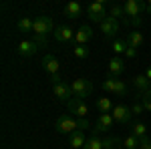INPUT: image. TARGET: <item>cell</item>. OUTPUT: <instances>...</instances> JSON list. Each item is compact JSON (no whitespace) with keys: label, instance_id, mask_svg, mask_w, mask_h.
<instances>
[{"label":"cell","instance_id":"cell-31","mask_svg":"<svg viewBox=\"0 0 151 149\" xmlns=\"http://www.w3.org/2000/svg\"><path fill=\"white\" fill-rule=\"evenodd\" d=\"M141 99H143V105H145V109H147V111H151V89L143 93V97H141Z\"/></svg>","mask_w":151,"mask_h":149},{"label":"cell","instance_id":"cell-20","mask_svg":"<svg viewBox=\"0 0 151 149\" xmlns=\"http://www.w3.org/2000/svg\"><path fill=\"white\" fill-rule=\"evenodd\" d=\"M133 85H135V89L143 95L145 91H149L151 89V83H149V79L145 77V75H137L135 79H133Z\"/></svg>","mask_w":151,"mask_h":149},{"label":"cell","instance_id":"cell-11","mask_svg":"<svg viewBox=\"0 0 151 149\" xmlns=\"http://www.w3.org/2000/svg\"><path fill=\"white\" fill-rule=\"evenodd\" d=\"M101 32L105 35V38H115L117 32H119V20H115V18H107V20H103L101 22Z\"/></svg>","mask_w":151,"mask_h":149},{"label":"cell","instance_id":"cell-28","mask_svg":"<svg viewBox=\"0 0 151 149\" xmlns=\"http://www.w3.org/2000/svg\"><path fill=\"white\" fill-rule=\"evenodd\" d=\"M139 97H141V95H139ZM139 97H137V99L133 101V105H131V113H133V115H141L143 111H145V105H143V99H139Z\"/></svg>","mask_w":151,"mask_h":149},{"label":"cell","instance_id":"cell-32","mask_svg":"<svg viewBox=\"0 0 151 149\" xmlns=\"http://www.w3.org/2000/svg\"><path fill=\"white\" fill-rule=\"evenodd\" d=\"M139 149H151V139L147 135L139 139Z\"/></svg>","mask_w":151,"mask_h":149},{"label":"cell","instance_id":"cell-19","mask_svg":"<svg viewBox=\"0 0 151 149\" xmlns=\"http://www.w3.org/2000/svg\"><path fill=\"white\" fill-rule=\"evenodd\" d=\"M85 143H87V139H85V133H83V131H77V133L69 135V145L73 149H83Z\"/></svg>","mask_w":151,"mask_h":149},{"label":"cell","instance_id":"cell-33","mask_svg":"<svg viewBox=\"0 0 151 149\" xmlns=\"http://www.w3.org/2000/svg\"><path fill=\"white\" fill-rule=\"evenodd\" d=\"M125 57H127V58H135V57H137V48H131V46H127Z\"/></svg>","mask_w":151,"mask_h":149},{"label":"cell","instance_id":"cell-12","mask_svg":"<svg viewBox=\"0 0 151 149\" xmlns=\"http://www.w3.org/2000/svg\"><path fill=\"white\" fill-rule=\"evenodd\" d=\"M115 123V119H113V115L111 113H101L99 115V119H97V125H95V133H105V131H109L111 127Z\"/></svg>","mask_w":151,"mask_h":149},{"label":"cell","instance_id":"cell-27","mask_svg":"<svg viewBox=\"0 0 151 149\" xmlns=\"http://www.w3.org/2000/svg\"><path fill=\"white\" fill-rule=\"evenodd\" d=\"M111 48L115 50L117 55H123V53L127 50V42H125L123 38H115V40H113V46H111Z\"/></svg>","mask_w":151,"mask_h":149},{"label":"cell","instance_id":"cell-24","mask_svg":"<svg viewBox=\"0 0 151 149\" xmlns=\"http://www.w3.org/2000/svg\"><path fill=\"white\" fill-rule=\"evenodd\" d=\"M16 26H18V30H20V32H32V30H35V20L26 16V18H20Z\"/></svg>","mask_w":151,"mask_h":149},{"label":"cell","instance_id":"cell-2","mask_svg":"<svg viewBox=\"0 0 151 149\" xmlns=\"http://www.w3.org/2000/svg\"><path fill=\"white\" fill-rule=\"evenodd\" d=\"M35 42L38 46H47V36L52 32V18L50 16H36L35 18Z\"/></svg>","mask_w":151,"mask_h":149},{"label":"cell","instance_id":"cell-22","mask_svg":"<svg viewBox=\"0 0 151 149\" xmlns=\"http://www.w3.org/2000/svg\"><path fill=\"white\" fill-rule=\"evenodd\" d=\"M97 109H99L101 113H113L115 105H113V101H111L109 97H101V99L97 101Z\"/></svg>","mask_w":151,"mask_h":149},{"label":"cell","instance_id":"cell-23","mask_svg":"<svg viewBox=\"0 0 151 149\" xmlns=\"http://www.w3.org/2000/svg\"><path fill=\"white\" fill-rule=\"evenodd\" d=\"M83 149H103V139L99 137V133H95L93 131V135L87 139V143H85V147Z\"/></svg>","mask_w":151,"mask_h":149},{"label":"cell","instance_id":"cell-29","mask_svg":"<svg viewBox=\"0 0 151 149\" xmlns=\"http://www.w3.org/2000/svg\"><path fill=\"white\" fill-rule=\"evenodd\" d=\"M123 147L125 149H139V139L135 137V135H129V137H125V141H123Z\"/></svg>","mask_w":151,"mask_h":149},{"label":"cell","instance_id":"cell-16","mask_svg":"<svg viewBox=\"0 0 151 149\" xmlns=\"http://www.w3.org/2000/svg\"><path fill=\"white\" fill-rule=\"evenodd\" d=\"M125 73V60L121 57H113L109 60V77H115L119 79V75Z\"/></svg>","mask_w":151,"mask_h":149},{"label":"cell","instance_id":"cell-34","mask_svg":"<svg viewBox=\"0 0 151 149\" xmlns=\"http://www.w3.org/2000/svg\"><path fill=\"white\" fill-rule=\"evenodd\" d=\"M145 77L149 79V83H151V67H147V71H145Z\"/></svg>","mask_w":151,"mask_h":149},{"label":"cell","instance_id":"cell-26","mask_svg":"<svg viewBox=\"0 0 151 149\" xmlns=\"http://www.w3.org/2000/svg\"><path fill=\"white\" fill-rule=\"evenodd\" d=\"M73 55H75L77 58H87L89 57V48H87V45H75Z\"/></svg>","mask_w":151,"mask_h":149},{"label":"cell","instance_id":"cell-15","mask_svg":"<svg viewBox=\"0 0 151 149\" xmlns=\"http://www.w3.org/2000/svg\"><path fill=\"white\" fill-rule=\"evenodd\" d=\"M36 50H38V45H36L35 40H20L18 42V48H16V53L20 57H32Z\"/></svg>","mask_w":151,"mask_h":149},{"label":"cell","instance_id":"cell-25","mask_svg":"<svg viewBox=\"0 0 151 149\" xmlns=\"http://www.w3.org/2000/svg\"><path fill=\"white\" fill-rule=\"evenodd\" d=\"M145 133H147V127L143 125V123H135V125L131 127V135H135L137 139L145 137Z\"/></svg>","mask_w":151,"mask_h":149},{"label":"cell","instance_id":"cell-8","mask_svg":"<svg viewBox=\"0 0 151 149\" xmlns=\"http://www.w3.org/2000/svg\"><path fill=\"white\" fill-rule=\"evenodd\" d=\"M67 107H69V113L73 115V117L85 119V117L89 115V107H87V103H85L83 99H77V97H73L69 103H67Z\"/></svg>","mask_w":151,"mask_h":149},{"label":"cell","instance_id":"cell-17","mask_svg":"<svg viewBox=\"0 0 151 149\" xmlns=\"http://www.w3.org/2000/svg\"><path fill=\"white\" fill-rule=\"evenodd\" d=\"M125 42H127V46H131V48H139V46L143 45V35H141L139 30L127 32V36H125Z\"/></svg>","mask_w":151,"mask_h":149},{"label":"cell","instance_id":"cell-14","mask_svg":"<svg viewBox=\"0 0 151 149\" xmlns=\"http://www.w3.org/2000/svg\"><path fill=\"white\" fill-rule=\"evenodd\" d=\"M91 36H93V28L89 26V24H83L81 28L75 32V45H87L89 40H91Z\"/></svg>","mask_w":151,"mask_h":149},{"label":"cell","instance_id":"cell-35","mask_svg":"<svg viewBox=\"0 0 151 149\" xmlns=\"http://www.w3.org/2000/svg\"><path fill=\"white\" fill-rule=\"evenodd\" d=\"M145 12H151V0L147 2V8H145Z\"/></svg>","mask_w":151,"mask_h":149},{"label":"cell","instance_id":"cell-9","mask_svg":"<svg viewBox=\"0 0 151 149\" xmlns=\"http://www.w3.org/2000/svg\"><path fill=\"white\" fill-rule=\"evenodd\" d=\"M111 115H113L115 123H121V125H127L129 121H131V117H133L131 107H127V105H115V109H113Z\"/></svg>","mask_w":151,"mask_h":149},{"label":"cell","instance_id":"cell-10","mask_svg":"<svg viewBox=\"0 0 151 149\" xmlns=\"http://www.w3.org/2000/svg\"><path fill=\"white\" fill-rule=\"evenodd\" d=\"M52 36L58 42H70V40H75V30L70 28L69 24H58L55 28V32H52Z\"/></svg>","mask_w":151,"mask_h":149},{"label":"cell","instance_id":"cell-21","mask_svg":"<svg viewBox=\"0 0 151 149\" xmlns=\"http://www.w3.org/2000/svg\"><path fill=\"white\" fill-rule=\"evenodd\" d=\"M109 16H111V18H115V20L123 18V20H125V24H129V20L125 18V10H123V4H111V6H109Z\"/></svg>","mask_w":151,"mask_h":149},{"label":"cell","instance_id":"cell-3","mask_svg":"<svg viewBox=\"0 0 151 149\" xmlns=\"http://www.w3.org/2000/svg\"><path fill=\"white\" fill-rule=\"evenodd\" d=\"M147 8L145 2H139V0H127L123 4V10H125V16H131V24L133 26H141L143 24V12Z\"/></svg>","mask_w":151,"mask_h":149},{"label":"cell","instance_id":"cell-7","mask_svg":"<svg viewBox=\"0 0 151 149\" xmlns=\"http://www.w3.org/2000/svg\"><path fill=\"white\" fill-rule=\"evenodd\" d=\"M87 16L93 20V22H103L109 18V10H107V6H105V2H93L89 8H87Z\"/></svg>","mask_w":151,"mask_h":149},{"label":"cell","instance_id":"cell-4","mask_svg":"<svg viewBox=\"0 0 151 149\" xmlns=\"http://www.w3.org/2000/svg\"><path fill=\"white\" fill-rule=\"evenodd\" d=\"M50 83H52V91H55V97H57L58 101L69 103L70 99L75 97V95H73V89H70V85H67V83L60 79L58 75L50 77Z\"/></svg>","mask_w":151,"mask_h":149},{"label":"cell","instance_id":"cell-5","mask_svg":"<svg viewBox=\"0 0 151 149\" xmlns=\"http://www.w3.org/2000/svg\"><path fill=\"white\" fill-rule=\"evenodd\" d=\"M101 87H103V91H109L111 95H115V97H125L129 91L127 83L121 79H115V77H109L107 81L101 83Z\"/></svg>","mask_w":151,"mask_h":149},{"label":"cell","instance_id":"cell-30","mask_svg":"<svg viewBox=\"0 0 151 149\" xmlns=\"http://www.w3.org/2000/svg\"><path fill=\"white\" fill-rule=\"evenodd\" d=\"M119 143H121V141L117 137H105L103 139V149H117Z\"/></svg>","mask_w":151,"mask_h":149},{"label":"cell","instance_id":"cell-18","mask_svg":"<svg viewBox=\"0 0 151 149\" xmlns=\"http://www.w3.org/2000/svg\"><path fill=\"white\" fill-rule=\"evenodd\" d=\"M81 12H83V8H81V4H79V2H69V4L65 6V16L70 18V20L79 18V16H81Z\"/></svg>","mask_w":151,"mask_h":149},{"label":"cell","instance_id":"cell-1","mask_svg":"<svg viewBox=\"0 0 151 149\" xmlns=\"http://www.w3.org/2000/svg\"><path fill=\"white\" fill-rule=\"evenodd\" d=\"M55 129H57V133H60V135H73V133H77V131L89 129V121L65 113L55 121Z\"/></svg>","mask_w":151,"mask_h":149},{"label":"cell","instance_id":"cell-13","mask_svg":"<svg viewBox=\"0 0 151 149\" xmlns=\"http://www.w3.org/2000/svg\"><path fill=\"white\" fill-rule=\"evenodd\" d=\"M42 69L47 71L50 77H55V75H58V71H60V63L57 60V57H52V55H45L42 57Z\"/></svg>","mask_w":151,"mask_h":149},{"label":"cell","instance_id":"cell-6","mask_svg":"<svg viewBox=\"0 0 151 149\" xmlns=\"http://www.w3.org/2000/svg\"><path fill=\"white\" fill-rule=\"evenodd\" d=\"M70 89H73V95L77 97V99H87L91 93H93V83L87 79H77L70 83Z\"/></svg>","mask_w":151,"mask_h":149}]
</instances>
